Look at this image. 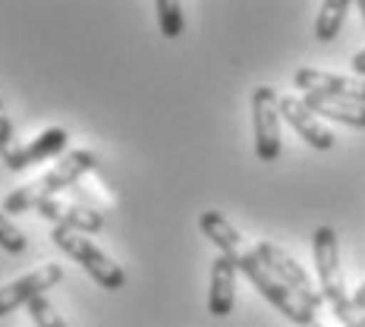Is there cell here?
I'll return each mask as SVG.
<instances>
[{
    "label": "cell",
    "mask_w": 365,
    "mask_h": 327,
    "mask_svg": "<svg viewBox=\"0 0 365 327\" xmlns=\"http://www.w3.org/2000/svg\"><path fill=\"white\" fill-rule=\"evenodd\" d=\"M16 145H19L16 142V126H13L10 113H6V108H4V98H0V157H6Z\"/></svg>",
    "instance_id": "cell-19"
},
{
    "label": "cell",
    "mask_w": 365,
    "mask_h": 327,
    "mask_svg": "<svg viewBox=\"0 0 365 327\" xmlns=\"http://www.w3.org/2000/svg\"><path fill=\"white\" fill-rule=\"evenodd\" d=\"M237 268L246 274L249 284H252L255 290L280 311V315L290 318L293 324H299V327H312V324H315V308H309L293 290H287V286L262 264V258L255 255V249H246V252H242V258L237 261Z\"/></svg>",
    "instance_id": "cell-3"
},
{
    "label": "cell",
    "mask_w": 365,
    "mask_h": 327,
    "mask_svg": "<svg viewBox=\"0 0 365 327\" xmlns=\"http://www.w3.org/2000/svg\"><path fill=\"white\" fill-rule=\"evenodd\" d=\"M356 6H359V13H362V22H365V0H359V4H356Z\"/></svg>",
    "instance_id": "cell-23"
},
{
    "label": "cell",
    "mask_w": 365,
    "mask_h": 327,
    "mask_svg": "<svg viewBox=\"0 0 365 327\" xmlns=\"http://www.w3.org/2000/svg\"><path fill=\"white\" fill-rule=\"evenodd\" d=\"M199 230L205 233V239H211L217 246V255H227V258H233V261H240L242 252H246L240 230L224 214H220V211H202L199 214Z\"/></svg>",
    "instance_id": "cell-13"
},
{
    "label": "cell",
    "mask_w": 365,
    "mask_h": 327,
    "mask_svg": "<svg viewBox=\"0 0 365 327\" xmlns=\"http://www.w3.org/2000/svg\"><path fill=\"white\" fill-rule=\"evenodd\" d=\"M29 315H32V327H70L63 321V315L48 302V296L29 302Z\"/></svg>",
    "instance_id": "cell-17"
},
{
    "label": "cell",
    "mask_w": 365,
    "mask_h": 327,
    "mask_svg": "<svg viewBox=\"0 0 365 327\" xmlns=\"http://www.w3.org/2000/svg\"><path fill=\"white\" fill-rule=\"evenodd\" d=\"M255 255L262 258V264L268 268L274 277L280 280V284L287 286V290H293L296 296H299L302 302H306L309 308H322V302H324V296L322 290H318L315 284H312V277L306 274V268H302L296 258L287 252L284 246H277V242H271V239H262L255 246Z\"/></svg>",
    "instance_id": "cell-5"
},
{
    "label": "cell",
    "mask_w": 365,
    "mask_h": 327,
    "mask_svg": "<svg viewBox=\"0 0 365 327\" xmlns=\"http://www.w3.org/2000/svg\"><path fill=\"white\" fill-rule=\"evenodd\" d=\"M312 255H315V271H318V290L331 308H340L349 302L346 284H344V268H340V242L334 227H318L312 233Z\"/></svg>",
    "instance_id": "cell-4"
},
{
    "label": "cell",
    "mask_w": 365,
    "mask_h": 327,
    "mask_svg": "<svg viewBox=\"0 0 365 327\" xmlns=\"http://www.w3.org/2000/svg\"><path fill=\"white\" fill-rule=\"evenodd\" d=\"M155 13H158V28H161L164 38H180L182 35V26H186V19H182V6L177 0H158L155 4Z\"/></svg>",
    "instance_id": "cell-16"
},
{
    "label": "cell",
    "mask_w": 365,
    "mask_h": 327,
    "mask_svg": "<svg viewBox=\"0 0 365 327\" xmlns=\"http://www.w3.org/2000/svg\"><path fill=\"white\" fill-rule=\"evenodd\" d=\"M349 299H353V306L359 308V311H365V284L359 286V290H356L353 296H349Z\"/></svg>",
    "instance_id": "cell-22"
},
{
    "label": "cell",
    "mask_w": 365,
    "mask_h": 327,
    "mask_svg": "<svg viewBox=\"0 0 365 327\" xmlns=\"http://www.w3.org/2000/svg\"><path fill=\"white\" fill-rule=\"evenodd\" d=\"M237 261L217 255L211 261V290H208V311L211 318H227L237 306Z\"/></svg>",
    "instance_id": "cell-12"
},
{
    "label": "cell",
    "mask_w": 365,
    "mask_h": 327,
    "mask_svg": "<svg viewBox=\"0 0 365 327\" xmlns=\"http://www.w3.org/2000/svg\"><path fill=\"white\" fill-rule=\"evenodd\" d=\"M293 85L302 88V95H324V98H337V101L362 104L365 108V79H356V76H340V73L302 66L293 76Z\"/></svg>",
    "instance_id": "cell-8"
},
{
    "label": "cell",
    "mask_w": 365,
    "mask_h": 327,
    "mask_svg": "<svg viewBox=\"0 0 365 327\" xmlns=\"http://www.w3.org/2000/svg\"><path fill=\"white\" fill-rule=\"evenodd\" d=\"M252 129L258 161H277L280 148H284L280 142V95L271 85H258L252 91Z\"/></svg>",
    "instance_id": "cell-6"
},
{
    "label": "cell",
    "mask_w": 365,
    "mask_h": 327,
    "mask_svg": "<svg viewBox=\"0 0 365 327\" xmlns=\"http://www.w3.org/2000/svg\"><path fill=\"white\" fill-rule=\"evenodd\" d=\"M26 246H29L26 233H22L19 227L0 211V249L10 252V255H19V252H26Z\"/></svg>",
    "instance_id": "cell-18"
},
{
    "label": "cell",
    "mask_w": 365,
    "mask_h": 327,
    "mask_svg": "<svg viewBox=\"0 0 365 327\" xmlns=\"http://www.w3.org/2000/svg\"><path fill=\"white\" fill-rule=\"evenodd\" d=\"M346 13H349V0H324L318 6V19H315V38L318 41H334L340 35L346 22Z\"/></svg>",
    "instance_id": "cell-15"
},
{
    "label": "cell",
    "mask_w": 365,
    "mask_h": 327,
    "mask_svg": "<svg viewBox=\"0 0 365 327\" xmlns=\"http://www.w3.org/2000/svg\"><path fill=\"white\" fill-rule=\"evenodd\" d=\"M312 327H322V324H318V321H315V324H312Z\"/></svg>",
    "instance_id": "cell-24"
},
{
    "label": "cell",
    "mask_w": 365,
    "mask_h": 327,
    "mask_svg": "<svg viewBox=\"0 0 365 327\" xmlns=\"http://www.w3.org/2000/svg\"><path fill=\"white\" fill-rule=\"evenodd\" d=\"M280 117H284L287 123L299 133V139H306L312 148H318V151L334 148V133L306 108V104H302V98H296V95L280 98Z\"/></svg>",
    "instance_id": "cell-11"
},
{
    "label": "cell",
    "mask_w": 365,
    "mask_h": 327,
    "mask_svg": "<svg viewBox=\"0 0 365 327\" xmlns=\"http://www.w3.org/2000/svg\"><path fill=\"white\" fill-rule=\"evenodd\" d=\"M60 280H63V268L54 264V261H48V264H41V268L29 271L26 277L4 284V286H0V318L13 315L19 306L29 308V302L48 296V290H54Z\"/></svg>",
    "instance_id": "cell-7"
},
{
    "label": "cell",
    "mask_w": 365,
    "mask_h": 327,
    "mask_svg": "<svg viewBox=\"0 0 365 327\" xmlns=\"http://www.w3.org/2000/svg\"><path fill=\"white\" fill-rule=\"evenodd\" d=\"M95 170H98L95 151L76 148L70 155L60 157L48 173H41V177L26 182V186L13 189L4 199V214H26V211H35L41 202L57 199V192H63V189H76L82 182V177H88V173H95Z\"/></svg>",
    "instance_id": "cell-1"
},
{
    "label": "cell",
    "mask_w": 365,
    "mask_h": 327,
    "mask_svg": "<svg viewBox=\"0 0 365 327\" xmlns=\"http://www.w3.org/2000/svg\"><path fill=\"white\" fill-rule=\"evenodd\" d=\"M51 239H54L60 252L70 255L98 286H104V290H110V293H117L126 286V271L120 268L104 249H98L95 239H88L86 233L66 230V227H54V230H51Z\"/></svg>",
    "instance_id": "cell-2"
},
{
    "label": "cell",
    "mask_w": 365,
    "mask_h": 327,
    "mask_svg": "<svg viewBox=\"0 0 365 327\" xmlns=\"http://www.w3.org/2000/svg\"><path fill=\"white\" fill-rule=\"evenodd\" d=\"M302 104H306L318 120L328 117V120H337V123H346L353 129H365V108L362 104L337 101V98H324V95H302Z\"/></svg>",
    "instance_id": "cell-14"
},
{
    "label": "cell",
    "mask_w": 365,
    "mask_h": 327,
    "mask_svg": "<svg viewBox=\"0 0 365 327\" xmlns=\"http://www.w3.org/2000/svg\"><path fill=\"white\" fill-rule=\"evenodd\" d=\"M38 214L44 220H51L54 227H66L76 233H98L104 227V214L95 211L91 204H79V202H66V199H48L38 204Z\"/></svg>",
    "instance_id": "cell-10"
},
{
    "label": "cell",
    "mask_w": 365,
    "mask_h": 327,
    "mask_svg": "<svg viewBox=\"0 0 365 327\" xmlns=\"http://www.w3.org/2000/svg\"><path fill=\"white\" fill-rule=\"evenodd\" d=\"M334 315H337V321L344 327H365V311H359L353 306V299L344 302L340 308H334Z\"/></svg>",
    "instance_id": "cell-20"
},
{
    "label": "cell",
    "mask_w": 365,
    "mask_h": 327,
    "mask_svg": "<svg viewBox=\"0 0 365 327\" xmlns=\"http://www.w3.org/2000/svg\"><path fill=\"white\" fill-rule=\"evenodd\" d=\"M66 145H70V133H66L63 126H51V129H44V133H38L35 139H29V142H22V145L13 148L10 155L4 157V164H6V170L19 173L32 164L48 161V157H63Z\"/></svg>",
    "instance_id": "cell-9"
},
{
    "label": "cell",
    "mask_w": 365,
    "mask_h": 327,
    "mask_svg": "<svg viewBox=\"0 0 365 327\" xmlns=\"http://www.w3.org/2000/svg\"><path fill=\"white\" fill-rule=\"evenodd\" d=\"M349 70L356 73V79H362V76H365V48L359 51V54H353V60H349Z\"/></svg>",
    "instance_id": "cell-21"
}]
</instances>
